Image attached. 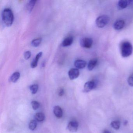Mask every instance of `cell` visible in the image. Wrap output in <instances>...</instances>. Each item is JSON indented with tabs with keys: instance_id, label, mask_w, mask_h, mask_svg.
I'll list each match as a JSON object with an SVG mask.
<instances>
[{
	"instance_id": "cell-1",
	"label": "cell",
	"mask_w": 133,
	"mask_h": 133,
	"mask_svg": "<svg viewBox=\"0 0 133 133\" xmlns=\"http://www.w3.org/2000/svg\"><path fill=\"white\" fill-rule=\"evenodd\" d=\"M2 18L4 23L7 27L12 25L14 21V15L12 10L9 8H6L3 11Z\"/></svg>"
},
{
	"instance_id": "cell-2",
	"label": "cell",
	"mask_w": 133,
	"mask_h": 133,
	"mask_svg": "<svg viewBox=\"0 0 133 133\" xmlns=\"http://www.w3.org/2000/svg\"><path fill=\"white\" fill-rule=\"evenodd\" d=\"M133 52V46L130 43L128 42H123L120 45V52L123 57L130 56Z\"/></svg>"
},
{
	"instance_id": "cell-3",
	"label": "cell",
	"mask_w": 133,
	"mask_h": 133,
	"mask_svg": "<svg viewBox=\"0 0 133 133\" xmlns=\"http://www.w3.org/2000/svg\"><path fill=\"white\" fill-rule=\"evenodd\" d=\"M110 21V18L106 15H103L98 17L96 20V24L99 28L105 26Z\"/></svg>"
},
{
	"instance_id": "cell-4",
	"label": "cell",
	"mask_w": 133,
	"mask_h": 133,
	"mask_svg": "<svg viewBox=\"0 0 133 133\" xmlns=\"http://www.w3.org/2000/svg\"><path fill=\"white\" fill-rule=\"evenodd\" d=\"M93 40L91 38H85L82 39L80 41V45L82 47L86 49H89L92 46Z\"/></svg>"
},
{
	"instance_id": "cell-5",
	"label": "cell",
	"mask_w": 133,
	"mask_h": 133,
	"mask_svg": "<svg viewBox=\"0 0 133 133\" xmlns=\"http://www.w3.org/2000/svg\"><path fill=\"white\" fill-rule=\"evenodd\" d=\"M97 83L95 81H89L87 82L84 85V91L88 92L91 91L96 87Z\"/></svg>"
},
{
	"instance_id": "cell-6",
	"label": "cell",
	"mask_w": 133,
	"mask_h": 133,
	"mask_svg": "<svg viewBox=\"0 0 133 133\" xmlns=\"http://www.w3.org/2000/svg\"><path fill=\"white\" fill-rule=\"evenodd\" d=\"M68 74L70 79L73 80L78 77L80 72L78 69L77 68H71L68 71Z\"/></svg>"
},
{
	"instance_id": "cell-7",
	"label": "cell",
	"mask_w": 133,
	"mask_h": 133,
	"mask_svg": "<svg viewBox=\"0 0 133 133\" xmlns=\"http://www.w3.org/2000/svg\"><path fill=\"white\" fill-rule=\"evenodd\" d=\"M78 128V123L76 121H70L68 125V130L71 132H75Z\"/></svg>"
},
{
	"instance_id": "cell-8",
	"label": "cell",
	"mask_w": 133,
	"mask_h": 133,
	"mask_svg": "<svg viewBox=\"0 0 133 133\" xmlns=\"http://www.w3.org/2000/svg\"><path fill=\"white\" fill-rule=\"evenodd\" d=\"M125 25V22L123 20H118L114 23L113 28L116 30H119L123 28Z\"/></svg>"
},
{
	"instance_id": "cell-9",
	"label": "cell",
	"mask_w": 133,
	"mask_h": 133,
	"mask_svg": "<svg viewBox=\"0 0 133 133\" xmlns=\"http://www.w3.org/2000/svg\"><path fill=\"white\" fill-rule=\"evenodd\" d=\"M53 112L54 115L57 118H61L63 116V110L59 106L57 105L54 107Z\"/></svg>"
},
{
	"instance_id": "cell-10",
	"label": "cell",
	"mask_w": 133,
	"mask_h": 133,
	"mask_svg": "<svg viewBox=\"0 0 133 133\" xmlns=\"http://www.w3.org/2000/svg\"><path fill=\"white\" fill-rule=\"evenodd\" d=\"M86 65V63L83 60L78 59L75 61L74 63V65L77 69H83L85 67Z\"/></svg>"
},
{
	"instance_id": "cell-11",
	"label": "cell",
	"mask_w": 133,
	"mask_h": 133,
	"mask_svg": "<svg viewBox=\"0 0 133 133\" xmlns=\"http://www.w3.org/2000/svg\"><path fill=\"white\" fill-rule=\"evenodd\" d=\"M74 38L72 36H69L67 37L63 41L62 43V46L64 47L69 46L73 43Z\"/></svg>"
},
{
	"instance_id": "cell-12",
	"label": "cell",
	"mask_w": 133,
	"mask_h": 133,
	"mask_svg": "<svg viewBox=\"0 0 133 133\" xmlns=\"http://www.w3.org/2000/svg\"><path fill=\"white\" fill-rule=\"evenodd\" d=\"M42 52H41L37 54L35 58L33 60L32 62L31 63V67L32 68H35L37 66L39 59L42 57Z\"/></svg>"
},
{
	"instance_id": "cell-13",
	"label": "cell",
	"mask_w": 133,
	"mask_h": 133,
	"mask_svg": "<svg viewBox=\"0 0 133 133\" xmlns=\"http://www.w3.org/2000/svg\"><path fill=\"white\" fill-rule=\"evenodd\" d=\"M98 63V59L96 58L92 59L89 62L88 68L89 70L91 71L95 68Z\"/></svg>"
},
{
	"instance_id": "cell-14",
	"label": "cell",
	"mask_w": 133,
	"mask_h": 133,
	"mask_svg": "<svg viewBox=\"0 0 133 133\" xmlns=\"http://www.w3.org/2000/svg\"><path fill=\"white\" fill-rule=\"evenodd\" d=\"M130 1H125V0H121L118 3V8L121 10L126 8L128 6Z\"/></svg>"
},
{
	"instance_id": "cell-15",
	"label": "cell",
	"mask_w": 133,
	"mask_h": 133,
	"mask_svg": "<svg viewBox=\"0 0 133 133\" xmlns=\"http://www.w3.org/2000/svg\"><path fill=\"white\" fill-rule=\"evenodd\" d=\"M20 77V73L18 72H15L11 76L10 78V81L15 83L17 81Z\"/></svg>"
},
{
	"instance_id": "cell-16",
	"label": "cell",
	"mask_w": 133,
	"mask_h": 133,
	"mask_svg": "<svg viewBox=\"0 0 133 133\" xmlns=\"http://www.w3.org/2000/svg\"><path fill=\"white\" fill-rule=\"evenodd\" d=\"M36 1H35V0H32V1L31 0L27 4L26 8L29 12H31L32 11Z\"/></svg>"
},
{
	"instance_id": "cell-17",
	"label": "cell",
	"mask_w": 133,
	"mask_h": 133,
	"mask_svg": "<svg viewBox=\"0 0 133 133\" xmlns=\"http://www.w3.org/2000/svg\"><path fill=\"white\" fill-rule=\"evenodd\" d=\"M35 119L38 122L43 121L45 118V115L42 112H38L36 114L35 116Z\"/></svg>"
},
{
	"instance_id": "cell-18",
	"label": "cell",
	"mask_w": 133,
	"mask_h": 133,
	"mask_svg": "<svg viewBox=\"0 0 133 133\" xmlns=\"http://www.w3.org/2000/svg\"><path fill=\"white\" fill-rule=\"evenodd\" d=\"M37 125V121L35 120H32L29 122V127L31 130H34L36 128Z\"/></svg>"
},
{
	"instance_id": "cell-19",
	"label": "cell",
	"mask_w": 133,
	"mask_h": 133,
	"mask_svg": "<svg viewBox=\"0 0 133 133\" xmlns=\"http://www.w3.org/2000/svg\"><path fill=\"white\" fill-rule=\"evenodd\" d=\"M42 41V38H38L33 39L31 42L32 45L34 47H38L41 44Z\"/></svg>"
},
{
	"instance_id": "cell-20",
	"label": "cell",
	"mask_w": 133,
	"mask_h": 133,
	"mask_svg": "<svg viewBox=\"0 0 133 133\" xmlns=\"http://www.w3.org/2000/svg\"><path fill=\"white\" fill-rule=\"evenodd\" d=\"M111 127L115 130H118L120 127V122L118 121H112L110 124Z\"/></svg>"
},
{
	"instance_id": "cell-21",
	"label": "cell",
	"mask_w": 133,
	"mask_h": 133,
	"mask_svg": "<svg viewBox=\"0 0 133 133\" xmlns=\"http://www.w3.org/2000/svg\"><path fill=\"white\" fill-rule=\"evenodd\" d=\"M39 86L38 84H33L30 87V89L32 94H35L37 93L38 90Z\"/></svg>"
},
{
	"instance_id": "cell-22",
	"label": "cell",
	"mask_w": 133,
	"mask_h": 133,
	"mask_svg": "<svg viewBox=\"0 0 133 133\" xmlns=\"http://www.w3.org/2000/svg\"><path fill=\"white\" fill-rule=\"evenodd\" d=\"M31 104L34 110H36L38 109L40 106L39 103L36 101H32L31 103Z\"/></svg>"
},
{
	"instance_id": "cell-23",
	"label": "cell",
	"mask_w": 133,
	"mask_h": 133,
	"mask_svg": "<svg viewBox=\"0 0 133 133\" xmlns=\"http://www.w3.org/2000/svg\"><path fill=\"white\" fill-rule=\"evenodd\" d=\"M128 83L130 86H133V74H131L128 78Z\"/></svg>"
},
{
	"instance_id": "cell-24",
	"label": "cell",
	"mask_w": 133,
	"mask_h": 133,
	"mask_svg": "<svg viewBox=\"0 0 133 133\" xmlns=\"http://www.w3.org/2000/svg\"><path fill=\"white\" fill-rule=\"evenodd\" d=\"M25 59L26 60L29 59L31 56V52L30 51H27L24 54Z\"/></svg>"
},
{
	"instance_id": "cell-25",
	"label": "cell",
	"mask_w": 133,
	"mask_h": 133,
	"mask_svg": "<svg viewBox=\"0 0 133 133\" xmlns=\"http://www.w3.org/2000/svg\"><path fill=\"white\" fill-rule=\"evenodd\" d=\"M64 90L63 89H61L59 91V96H63L64 95Z\"/></svg>"
},
{
	"instance_id": "cell-26",
	"label": "cell",
	"mask_w": 133,
	"mask_h": 133,
	"mask_svg": "<svg viewBox=\"0 0 133 133\" xmlns=\"http://www.w3.org/2000/svg\"><path fill=\"white\" fill-rule=\"evenodd\" d=\"M103 133H110L109 131H105Z\"/></svg>"
}]
</instances>
